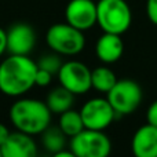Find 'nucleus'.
I'll return each instance as SVG.
<instances>
[{
    "instance_id": "ddd939ff",
    "label": "nucleus",
    "mask_w": 157,
    "mask_h": 157,
    "mask_svg": "<svg viewBox=\"0 0 157 157\" xmlns=\"http://www.w3.org/2000/svg\"><path fill=\"white\" fill-rule=\"evenodd\" d=\"M124 52V43L121 35L106 33L97 40L95 44V54L103 63H114L123 57Z\"/></svg>"
},
{
    "instance_id": "7ed1b4c3",
    "label": "nucleus",
    "mask_w": 157,
    "mask_h": 157,
    "mask_svg": "<svg viewBox=\"0 0 157 157\" xmlns=\"http://www.w3.org/2000/svg\"><path fill=\"white\" fill-rule=\"evenodd\" d=\"M132 13L125 0H99L97 3V24L106 33L123 35L131 26Z\"/></svg>"
},
{
    "instance_id": "6e6552de",
    "label": "nucleus",
    "mask_w": 157,
    "mask_h": 157,
    "mask_svg": "<svg viewBox=\"0 0 157 157\" xmlns=\"http://www.w3.org/2000/svg\"><path fill=\"white\" fill-rule=\"evenodd\" d=\"M58 80L61 86L75 95L86 94L92 88L91 71L87 65L78 61H68L62 63L58 72Z\"/></svg>"
},
{
    "instance_id": "20e7f679",
    "label": "nucleus",
    "mask_w": 157,
    "mask_h": 157,
    "mask_svg": "<svg viewBox=\"0 0 157 157\" xmlns=\"http://www.w3.org/2000/svg\"><path fill=\"white\" fill-rule=\"evenodd\" d=\"M46 41L54 52L66 57L80 54L86 46L84 33L68 22L51 25L46 33Z\"/></svg>"
},
{
    "instance_id": "f03ea898",
    "label": "nucleus",
    "mask_w": 157,
    "mask_h": 157,
    "mask_svg": "<svg viewBox=\"0 0 157 157\" xmlns=\"http://www.w3.org/2000/svg\"><path fill=\"white\" fill-rule=\"evenodd\" d=\"M52 112L43 101L35 98H19L10 108L11 124L19 132L40 135L51 124Z\"/></svg>"
},
{
    "instance_id": "393cba45",
    "label": "nucleus",
    "mask_w": 157,
    "mask_h": 157,
    "mask_svg": "<svg viewBox=\"0 0 157 157\" xmlns=\"http://www.w3.org/2000/svg\"><path fill=\"white\" fill-rule=\"evenodd\" d=\"M0 157H3V156H2V150H0Z\"/></svg>"
},
{
    "instance_id": "4468645a",
    "label": "nucleus",
    "mask_w": 157,
    "mask_h": 157,
    "mask_svg": "<svg viewBox=\"0 0 157 157\" xmlns=\"http://www.w3.org/2000/svg\"><path fill=\"white\" fill-rule=\"evenodd\" d=\"M73 102H75V94H72L69 90H66L62 86L51 90L48 92V95H47V101H46L50 110L57 114H61L63 112L72 109Z\"/></svg>"
},
{
    "instance_id": "9b49d317",
    "label": "nucleus",
    "mask_w": 157,
    "mask_h": 157,
    "mask_svg": "<svg viewBox=\"0 0 157 157\" xmlns=\"http://www.w3.org/2000/svg\"><path fill=\"white\" fill-rule=\"evenodd\" d=\"M0 150L3 157H37V145L32 135L19 131L11 132Z\"/></svg>"
},
{
    "instance_id": "5701e85b",
    "label": "nucleus",
    "mask_w": 157,
    "mask_h": 157,
    "mask_svg": "<svg viewBox=\"0 0 157 157\" xmlns=\"http://www.w3.org/2000/svg\"><path fill=\"white\" fill-rule=\"evenodd\" d=\"M10 130L7 128V125L3 124V123H0V147H2V145L4 144L6 141H7V138L10 136Z\"/></svg>"
},
{
    "instance_id": "39448f33",
    "label": "nucleus",
    "mask_w": 157,
    "mask_h": 157,
    "mask_svg": "<svg viewBox=\"0 0 157 157\" xmlns=\"http://www.w3.org/2000/svg\"><path fill=\"white\" fill-rule=\"evenodd\" d=\"M106 98L117 116H124L139 108L142 102V88L135 80L121 78L116 81Z\"/></svg>"
},
{
    "instance_id": "4be33fe9",
    "label": "nucleus",
    "mask_w": 157,
    "mask_h": 157,
    "mask_svg": "<svg viewBox=\"0 0 157 157\" xmlns=\"http://www.w3.org/2000/svg\"><path fill=\"white\" fill-rule=\"evenodd\" d=\"M7 51V30L0 28V57Z\"/></svg>"
},
{
    "instance_id": "a211bd4d",
    "label": "nucleus",
    "mask_w": 157,
    "mask_h": 157,
    "mask_svg": "<svg viewBox=\"0 0 157 157\" xmlns=\"http://www.w3.org/2000/svg\"><path fill=\"white\" fill-rule=\"evenodd\" d=\"M37 66L40 69H44V71L50 72V73H52V75H58L61 66H62V61H61V58L58 57V54L55 52V54H48V55L41 57L37 62Z\"/></svg>"
},
{
    "instance_id": "412c9836",
    "label": "nucleus",
    "mask_w": 157,
    "mask_h": 157,
    "mask_svg": "<svg viewBox=\"0 0 157 157\" xmlns=\"http://www.w3.org/2000/svg\"><path fill=\"white\" fill-rule=\"evenodd\" d=\"M146 120H147V123H149V124L157 127V101L152 102V103H150V106L147 108Z\"/></svg>"
},
{
    "instance_id": "423d86ee",
    "label": "nucleus",
    "mask_w": 157,
    "mask_h": 157,
    "mask_svg": "<svg viewBox=\"0 0 157 157\" xmlns=\"http://www.w3.org/2000/svg\"><path fill=\"white\" fill-rule=\"evenodd\" d=\"M71 150L77 157H109L112 142L103 131L84 128L71 138Z\"/></svg>"
},
{
    "instance_id": "1a4fd4ad",
    "label": "nucleus",
    "mask_w": 157,
    "mask_h": 157,
    "mask_svg": "<svg viewBox=\"0 0 157 157\" xmlns=\"http://www.w3.org/2000/svg\"><path fill=\"white\" fill-rule=\"evenodd\" d=\"M66 22L76 29L88 30L97 24V3L94 0H71L65 8Z\"/></svg>"
},
{
    "instance_id": "b1692460",
    "label": "nucleus",
    "mask_w": 157,
    "mask_h": 157,
    "mask_svg": "<svg viewBox=\"0 0 157 157\" xmlns=\"http://www.w3.org/2000/svg\"><path fill=\"white\" fill-rule=\"evenodd\" d=\"M52 157H77L76 155H75L72 150H61V152H57L52 155Z\"/></svg>"
},
{
    "instance_id": "f3484780",
    "label": "nucleus",
    "mask_w": 157,
    "mask_h": 157,
    "mask_svg": "<svg viewBox=\"0 0 157 157\" xmlns=\"http://www.w3.org/2000/svg\"><path fill=\"white\" fill-rule=\"evenodd\" d=\"M40 135H41V144L46 147L47 152L54 155V153L61 152V150L65 149L66 135L62 132V130H61L58 125L57 127H51V125H50Z\"/></svg>"
},
{
    "instance_id": "6ab92c4d",
    "label": "nucleus",
    "mask_w": 157,
    "mask_h": 157,
    "mask_svg": "<svg viewBox=\"0 0 157 157\" xmlns=\"http://www.w3.org/2000/svg\"><path fill=\"white\" fill-rule=\"evenodd\" d=\"M52 76H54L52 73L44 71V69H40L37 66V72H36V76H35V86H37V87L50 86V83L52 81Z\"/></svg>"
},
{
    "instance_id": "0eeeda50",
    "label": "nucleus",
    "mask_w": 157,
    "mask_h": 157,
    "mask_svg": "<svg viewBox=\"0 0 157 157\" xmlns=\"http://www.w3.org/2000/svg\"><path fill=\"white\" fill-rule=\"evenodd\" d=\"M84 127L88 130L103 131L116 119V112L109 103L108 98H92L80 109Z\"/></svg>"
},
{
    "instance_id": "9d476101",
    "label": "nucleus",
    "mask_w": 157,
    "mask_h": 157,
    "mask_svg": "<svg viewBox=\"0 0 157 157\" xmlns=\"http://www.w3.org/2000/svg\"><path fill=\"white\" fill-rule=\"evenodd\" d=\"M36 46V32L29 24L17 22L7 30V51L13 55H29Z\"/></svg>"
},
{
    "instance_id": "f8f14e48",
    "label": "nucleus",
    "mask_w": 157,
    "mask_h": 157,
    "mask_svg": "<svg viewBox=\"0 0 157 157\" xmlns=\"http://www.w3.org/2000/svg\"><path fill=\"white\" fill-rule=\"evenodd\" d=\"M134 157H157V127L145 124L135 131L131 141Z\"/></svg>"
},
{
    "instance_id": "dca6fc26",
    "label": "nucleus",
    "mask_w": 157,
    "mask_h": 157,
    "mask_svg": "<svg viewBox=\"0 0 157 157\" xmlns=\"http://www.w3.org/2000/svg\"><path fill=\"white\" fill-rule=\"evenodd\" d=\"M58 127H59L61 130H62V132L65 134L66 136H69V138L77 135L78 132H81V131L86 128L80 112L72 110V109H69V110L59 114Z\"/></svg>"
},
{
    "instance_id": "aec40b11",
    "label": "nucleus",
    "mask_w": 157,
    "mask_h": 157,
    "mask_svg": "<svg viewBox=\"0 0 157 157\" xmlns=\"http://www.w3.org/2000/svg\"><path fill=\"white\" fill-rule=\"evenodd\" d=\"M146 14L150 22L157 26V0H147L146 2Z\"/></svg>"
},
{
    "instance_id": "2eb2a0df",
    "label": "nucleus",
    "mask_w": 157,
    "mask_h": 157,
    "mask_svg": "<svg viewBox=\"0 0 157 157\" xmlns=\"http://www.w3.org/2000/svg\"><path fill=\"white\" fill-rule=\"evenodd\" d=\"M117 77L114 72L108 66H98L91 71V86L99 92L108 94L116 84Z\"/></svg>"
},
{
    "instance_id": "f257e3e1",
    "label": "nucleus",
    "mask_w": 157,
    "mask_h": 157,
    "mask_svg": "<svg viewBox=\"0 0 157 157\" xmlns=\"http://www.w3.org/2000/svg\"><path fill=\"white\" fill-rule=\"evenodd\" d=\"M37 63L29 55L7 57L0 63V91L7 97H21L35 87Z\"/></svg>"
}]
</instances>
